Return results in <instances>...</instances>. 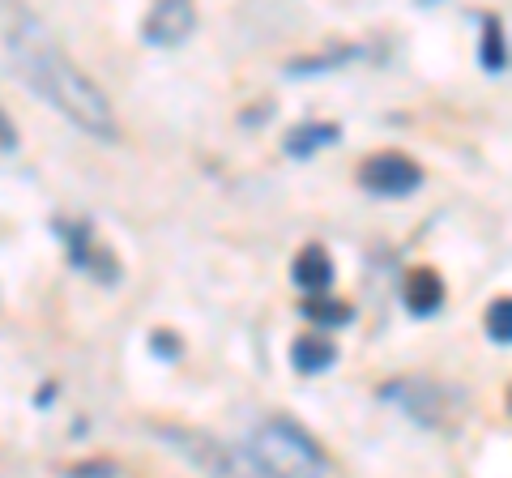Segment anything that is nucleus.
Returning a JSON list of instances; mask_svg holds the SVG:
<instances>
[{"label":"nucleus","mask_w":512,"mask_h":478,"mask_svg":"<svg viewBox=\"0 0 512 478\" xmlns=\"http://www.w3.org/2000/svg\"><path fill=\"white\" fill-rule=\"evenodd\" d=\"M338 141H342V124L338 120H303V124H295V129L286 133L282 150H286V158H299L303 163V158L338 146Z\"/></svg>","instance_id":"obj_10"},{"label":"nucleus","mask_w":512,"mask_h":478,"mask_svg":"<svg viewBox=\"0 0 512 478\" xmlns=\"http://www.w3.org/2000/svg\"><path fill=\"white\" fill-rule=\"evenodd\" d=\"M359 56H363L359 43H329V47H320V52L286 60V77H299L303 82V77H320V73L342 69V65H350V60H359Z\"/></svg>","instance_id":"obj_11"},{"label":"nucleus","mask_w":512,"mask_h":478,"mask_svg":"<svg viewBox=\"0 0 512 478\" xmlns=\"http://www.w3.org/2000/svg\"><path fill=\"white\" fill-rule=\"evenodd\" d=\"M5 47L9 60L18 65L22 82L39 94L43 103H52L73 129H82L94 141H116V111H111L107 94L99 90L94 77L69 60V52L56 43L52 26L30 9H9L5 13Z\"/></svg>","instance_id":"obj_1"},{"label":"nucleus","mask_w":512,"mask_h":478,"mask_svg":"<svg viewBox=\"0 0 512 478\" xmlns=\"http://www.w3.org/2000/svg\"><path fill=\"white\" fill-rule=\"evenodd\" d=\"M248 461L261 478H329L320 440L291 414H269L248 432Z\"/></svg>","instance_id":"obj_2"},{"label":"nucleus","mask_w":512,"mask_h":478,"mask_svg":"<svg viewBox=\"0 0 512 478\" xmlns=\"http://www.w3.org/2000/svg\"><path fill=\"white\" fill-rule=\"evenodd\" d=\"M380 402H389L406 414L410 423L419 427H431V432H440V427H453L457 414H461V397L440 385V380L431 376H393L384 380V385L376 389Z\"/></svg>","instance_id":"obj_3"},{"label":"nucleus","mask_w":512,"mask_h":478,"mask_svg":"<svg viewBox=\"0 0 512 478\" xmlns=\"http://www.w3.org/2000/svg\"><path fill=\"white\" fill-rule=\"evenodd\" d=\"M197 30V9L188 0H158L141 22V39L150 47H180Z\"/></svg>","instance_id":"obj_7"},{"label":"nucleus","mask_w":512,"mask_h":478,"mask_svg":"<svg viewBox=\"0 0 512 478\" xmlns=\"http://www.w3.org/2000/svg\"><path fill=\"white\" fill-rule=\"evenodd\" d=\"M478 60L491 77H500L508 69V39H504V22L495 13H483V43H478Z\"/></svg>","instance_id":"obj_14"},{"label":"nucleus","mask_w":512,"mask_h":478,"mask_svg":"<svg viewBox=\"0 0 512 478\" xmlns=\"http://www.w3.org/2000/svg\"><path fill=\"white\" fill-rule=\"evenodd\" d=\"M483 329H487V342L508 350L512 346V299L500 295L487 304V316H483Z\"/></svg>","instance_id":"obj_15"},{"label":"nucleus","mask_w":512,"mask_h":478,"mask_svg":"<svg viewBox=\"0 0 512 478\" xmlns=\"http://www.w3.org/2000/svg\"><path fill=\"white\" fill-rule=\"evenodd\" d=\"M9 150H18V129H13V120L0 107V154H9Z\"/></svg>","instance_id":"obj_18"},{"label":"nucleus","mask_w":512,"mask_h":478,"mask_svg":"<svg viewBox=\"0 0 512 478\" xmlns=\"http://www.w3.org/2000/svg\"><path fill=\"white\" fill-rule=\"evenodd\" d=\"M338 363V346H333L325 333H299L291 342V368L299 376H320Z\"/></svg>","instance_id":"obj_12"},{"label":"nucleus","mask_w":512,"mask_h":478,"mask_svg":"<svg viewBox=\"0 0 512 478\" xmlns=\"http://www.w3.org/2000/svg\"><path fill=\"white\" fill-rule=\"evenodd\" d=\"M333 278H338V265H333L329 248L325 244H303L291 261V282L303 291V299L312 295H329L333 291Z\"/></svg>","instance_id":"obj_8"},{"label":"nucleus","mask_w":512,"mask_h":478,"mask_svg":"<svg viewBox=\"0 0 512 478\" xmlns=\"http://www.w3.org/2000/svg\"><path fill=\"white\" fill-rule=\"evenodd\" d=\"M116 461H77V466H64V478H116Z\"/></svg>","instance_id":"obj_17"},{"label":"nucleus","mask_w":512,"mask_h":478,"mask_svg":"<svg viewBox=\"0 0 512 478\" xmlns=\"http://www.w3.org/2000/svg\"><path fill=\"white\" fill-rule=\"evenodd\" d=\"M154 432L163 436L184 461H192V466H197L201 474H210V478H261L252 470L248 453L231 449V444H222L210 432H197V427H154Z\"/></svg>","instance_id":"obj_4"},{"label":"nucleus","mask_w":512,"mask_h":478,"mask_svg":"<svg viewBox=\"0 0 512 478\" xmlns=\"http://www.w3.org/2000/svg\"><path fill=\"white\" fill-rule=\"evenodd\" d=\"M52 397H56V385H43V389H39V406H47Z\"/></svg>","instance_id":"obj_19"},{"label":"nucleus","mask_w":512,"mask_h":478,"mask_svg":"<svg viewBox=\"0 0 512 478\" xmlns=\"http://www.w3.org/2000/svg\"><path fill=\"white\" fill-rule=\"evenodd\" d=\"M299 316H303V321H312V325H320V329H342V325L355 321L350 304H342V299H333V295L299 299Z\"/></svg>","instance_id":"obj_13"},{"label":"nucleus","mask_w":512,"mask_h":478,"mask_svg":"<svg viewBox=\"0 0 512 478\" xmlns=\"http://www.w3.org/2000/svg\"><path fill=\"white\" fill-rule=\"evenodd\" d=\"M150 350H154V355L158 359H180L184 355V342H180V333H171V329H154L150 333Z\"/></svg>","instance_id":"obj_16"},{"label":"nucleus","mask_w":512,"mask_h":478,"mask_svg":"<svg viewBox=\"0 0 512 478\" xmlns=\"http://www.w3.org/2000/svg\"><path fill=\"white\" fill-rule=\"evenodd\" d=\"M52 231L60 235L69 265H73V269H82L86 278L103 282V286H116V282L124 278V265L116 261V252H111L103 239H99V231H94V222H90V218H56V222H52Z\"/></svg>","instance_id":"obj_5"},{"label":"nucleus","mask_w":512,"mask_h":478,"mask_svg":"<svg viewBox=\"0 0 512 478\" xmlns=\"http://www.w3.org/2000/svg\"><path fill=\"white\" fill-rule=\"evenodd\" d=\"M359 188L384 201H402L423 188V167L402 150H380L359 163Z\"/></svg>","instance_id":"obj_6"},{"label":"nucleus","mask_w":512,"mask_h":478,"mask_svg":"<svg viewBox=\"0 0 512 478\" xmlns=\"http://www.w3.org/2000/svg\"><path fill=\"white\" fill-rule=\"evenodd\" d=\"M444 299H448V291H444V278L436 274L431 265H419V269H410V274L402 278V308L410 312V316H436L440 308H444Z\"/></svg>","instance_id":"obj_9"}]
</instances>
